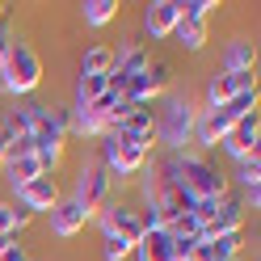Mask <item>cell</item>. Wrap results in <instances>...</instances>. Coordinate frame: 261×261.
<instances>
[{
  "mask_svg": "<svg viewBox=\"0 0 261 261\" xmlns=\"http://www.w3.org/2000/svg\"><path fill=\"white\" fill-rule=\"evenodd\" d=\"M211 253H215L219 261H236L240 257V244H244V232H223V236H211Z\"/></svg>",
  "mask_w": 261,
  "mask_h": 261,
  "instance_id": "603a6c76",
  "label": "cell"
},
{
  "mask_svg": "<svg viewBox=\"0 0 261 261\" xmlns=\"http://www.w3.org/2000/svg\"><path fill=\"white\" fill-rule=\"evenodd\" d=\"M80 17H85V25H110L118 17V0H85Z\"/></svg>",
  "mask_w": 261,
  "mask_h": 261,
  "instance_id": "44dd1931",
  "label": "cell"
},
{
  "mask_svg": "<svg viewBox=\"0 0 261 261\" xmlns=\"http://www.w3.org/2000/svg\"><path fill=\"white\" fill-rule=\"evenodd\" d=\"M215 110H223L232 122H240L244 114H253V110H257V93H240V97H232L227 106H215Z\"/></svg>",
  "mask_w": 261,
  "mask_h": 261,
  "instance_id": "484cf974",
  "label": "cell"
},
{
  "mask_svg": "<svg viewBox=\"0 0 261 261\" xmlns=\"http://www.w3.org/2000/svg\"><path fill=\"white\" fill-rule=\"evenodd\" d=\"M240 186H244V194H249V202H253V211L261 206V156H249V160H240Z\"/></svg>",
  "mask_w": 261,
  "mask_h": 261,
  "instance_id": "d6986e66",
  "label": "cell"
},
{
  "mask_svg": "<svg viewBox=\"0 0 261 261\" xmlns=\"http://www.w3.org/2000/svg\"><path fill=\"white\" fill-rule=\"evenodd\" d=\"M106 93V76H76V106L85 110Z\"/></svg>",
  "mask_w": 261,
  "mask_h": 261,
  "instance_id": "cb8c5ba5",
  "label": "cell"
},
{
  "mask_svg": "<svg viewBox=\"0 0 261 261\" xmlns=\"http://www.w3.org/2000/svg\"><path fill=\"white\" fill-rule=\"evenodd\" d=\"M68 130H76V135H89V139H106V135H110V122L97 118L93 110H76L72 122H68Z\"/></svg>",
  "mask_w": 261,
  "mask_h": 261,
  "instance_id": "ffe728a7",
  "label": "cell"
},
{
  "mask_svg": "<svg viewBox=\"0 0 261 261\" xmlns=\"http://www.w3.org/2000/svg\"><path fill=\"white\" fill-rule=\"evenodd\" d=\"M194 122H198L194 101L181 97V93H169L165 101H160V110L152 114V135H156V143H165L169 152H181L190 143V135H194Z\"/></svg>",
  "mask_w": 261,
  "mask_h": 261,
  "instance_id": "5b68a950",
  "label": "cell"
},
{
  "mask_svg": "<svg viewBox=\"0 0 261 261\" xmlns=\"http://www.w3.org/2000/svg\"><path fill=\"white\" fill-rule=\"evenodd\" d=\"M215 9H219L215 0H186V5H181V21H202V25H206V17H211Z\"/></svg>",
  "mask_w": 261,
  "mask_h": 261,
  "instance_id": "4316f807",
  "label": "cell"
},
{
  "mask_svg": "<svg viewBox=\"0 0 261 261\" xmlns=\"http://www.w3.org/2000/svg\"><path fill=\"white\" fill-rule=\"evenodd\" d=\"M130 257H139V261H177L173 232H169V227H152V232H143Z\"/></svg>",
  "mask_w": 261,
  "mask_h": 261,
  "instance_id": "5bb4252c",
  "label": "cell"
},
{
  "mask_svg": "<svg viewBox=\"0 0 261 261\" xmlns=\"http://www.w3.org/2000/svg\"><path fill=\"white\" fill-rule=\"evenodd\" d=\"M240 93H257V72H215L206 80V106H227Z\"/></svg>",
  "mask_w": 261,
  "mask_h": 261,
  "instance_id": "52a82bcc",
  "label": "cell"
},
{
  "mask_svg": "<svg viewBox=\"0 0 261 261\" xmlns=\"http://www.w3.org/2000/svg\"><path fill=\"white\" fill-rule=\"evenodd\" d=\"M13 232H17V206L0 202V240H13Z\"/></svg>",
  "mask_w": 261,
  "mask_h": 261,
  "instance_id": "83f0119b",
  "label": "cell"
},
{
  "mask_svg": "<svg viewBox=\"0 0 261 261\" xmlns=\"http://www.w3.org/2000/svg\"><path fill=\"white\" fill-rule=\"evenodd\" d=\"M9 38H13V34H9L5 25H0V55H5V46H9Z\"/></svg>",
  "mask_w": 261,
  "mask_h": 261,
  "instance_id": "f546056e",
  "label": "cell"
},
{
  "mask_svg": "<svg viewBox=\"0 0 261 261\" xmlns=\"http://www.w3.org/2000/svg\"><path fill=\"white\" fill-rule=\"evenodd\" d=\"M0 244H9V240H0Z\"/></svg>",
  "mask_w": 261,
  "mask_h": 261,
  "instance_id": "1f68e13d",
  "label": "cell"
},
{
  "mask_svg": "<svg viewBox=\"0 0 261 261\" xmlns=\"http://www.w3.org/2000/svg\"><path fill=\"white\" fill-rule=\"evenodd\" d=\"M101 232H114V236H122L130 244H139L143 236V223H139V206H130V202H110L101 211Z\"/></svg>",
  "mask_w": 261,
  "mask_h": 261,
  "instance_id": "9c48e42d",
  "label": "cell"
},
{
  "mask_svg": "<svg viewBox=\"0 0 261 261\" xmlns=\"http://www.w3.org/2000/svg\"><path fill=\"white\" fill-rule=\"evenodd\" d=\"M177 21H181V0H152L143 13V30L152 38H173Z\"/></svg>",
  "mask_w": 261,
  "mask_h": 261,
  "instance_id": "7c38bea8",
  "label": "cell"
},
{
  "mask_svg": "<svg viewBox=\"0 0 261 261\" xmlns=\"http://www.w3.org/2000/svg\"><path fill=\"white\" fill-rule=\"evenodd\" d=\"M110 68H114V46H106V42H97L80 55V76H106Z\"/></svg>",
  "mask_w": 261,
  "mask_h": 261,
  "instance_id": "ac0fdd59",
  "label": "cell"
},
{
  "mask_svg": "<svg viewBox=\"0 0 261 261\" xmlns=\"http://www.w3.org/2000/svg\"><path fill=\"white\" fill-rule=\"evenodd\" d=\"M0 261H30V253H25V244H0Z\"/></svg>",
  "mask_w": 261,
  "mask_h": 261,
  "instance_id": "f1b7e54d",
  "label": "cell"
},
{
  "mask_svg": "<svg viewBox=\"0 0 261 261\" xmlns=\"http://www.w3.org/2000/svg\"><path fill=\"white\" fill-rule=\"evenodd\" d=\"M9 173V186L13 190H21L25 181H34V177H42V165H38V156L30 152V139H21V143H13L9 148V156H5V165H0Z\"/></svg>",
  "mask_w": 261,
  "mask_h": 261,
  "instance_id": "30bf717a",
  "label": "cell"
},
{
  "mask_svg": "<svg viewBox=\"0 0 261 261\" xmlns=\"http://www.w3.org/2000/svg\"><path fill=\"white\" fill-rule=\"evenodd\" d=\"M152 143L156 135H130V130H110L101 139V165L110 177H135L143 165L152 160Z\"/></svg>",
  "mask_w": 261,
  "mask_h": 261,
  "instance_id": "277c9868",
  "label": "cell"
},
{
  "mask_svg": "<svg viewBox=\"0 0 261 261\" xmlns=\"http://www.w3.org/2000/svg\"><path fill=\"white\" fill-rule=\"evenodd\" d=\"M257 139H261V110L244 114V118H240L232 130H227L223 152H232L236 160H249V156H257Z\"/></svg>",
  "mask_w": 261,
  "mask_h": 261,
  "instance_id": "ba28073f",
  "label": "cell"
},
{
  "mask_svg": "<svg viewBox=\"0 0 261 261\" xmlns=\"http://www.w3.org/2000/svg\"><path fill=\"white\" fill-rule=\"evenodd\" d=\"M46 215H51V232H55V236H63V240L76 236L80 227L89 223V215L80 211V202H76V198H59L51 211H46Z\"/></svg>",
  "mask_w": 261,
  "mask_h": 261,
  "instance_id": "9a60e30c",
  "label": "cell"
},
{
  "mask_svg": "<svg viewBox=\"0 0 261 261\" xmlns=\"http://www.w3.org/2000/svg\"><path fill=\"white\" fill-rule=\"evenodd\" d=\"M240 227H244V206H240L236 198H219V206H215V215H211V223L202 227V240L223 236V232H240Z\"/></svg>",
  "mask_w": 261,
  "mask_h": 261,
  "instance_id": "2e32d148",
  "label": "cell"
},
{
  "mask_svg": "<svg viewBox=\"0 0 261 261\" xmlns=\"http://www.w3.org/2000/svg\"><path fill=\"white\" fill-rule=\"evenodd\" d=\"M38 85H42V59H38V51L25 38L13 34L9 46H5V55H0V93L30 97Z\"/></svg>",
  "mask_w": 261,
  "mask_h": 261,
  "instance_id": "3957f363",
  "label": "cell"
},
{
  "mask_svg": "<svg viewBox=\"0 0 261 261\" xmlns=\"http://www.w3.org/2000/svg\"><path fill=\"white\" fill-rule=\"evenodd\" d=\"M236 261H244V257H236Z\"/></svg>",
  "mask_w": 261,
  "mask_h": 261,
  "instance_id": "d6a6232c",
  "label": "cell"
},
{
  "mask_svg": "<svg viewBox=\"0 0 261 261\" xmlns=\"http://www.w3.org/2000/svg\"><path fill=\"white\" fill-rule=\"evenodd\" d=\"M232 126H236V122L227 118L223 110H206V114H198V122H194V135H190V139L198 143V148H219Z\"/></svg>",
  "mask_w": 261,
  "mask_h": 261,
  "instance_id": "4fadbf2b",
  "label": "cell"
},
{
  "mask_svg": "<svg viewBox=\"0 0 261 261\" xmlns=\"http://www.w3.org/2000/svg\"><path fill=\"white\" fill-rule=\"evenodd\" d=\"M68 148V110L34 101V122H30V152L38 156L42 173H55Z\"/></svg>",
  "mask_w": 261,
  "mask_h": 261,
  "instance_id": "7a4b0ae2",
  "label": "cell"
},
{
  "mask_svg": "<svg viewBox=\"0 0 261 261\" xmlns=\"http://www.w3.org/2000/svg\"><path fill=\"white\" fill-rule=\"evenodd\" d=\"M59 198H63V194H59L55 173H42V177H34V181H25L17 190V206H25L30 215H34V211H51Z\"/></svg>",
  "mask_w": 261,
  "mask_h": 261,
  "instance_id": "8fae6325",
  "label": "cell"
},
{
  "mask_svg": "<svg viewBox=\"0 0 261 261\" xmlns=\"http://www.w3.org/2000/svg\"><path fill=\"white\" fill-rule=\"evenodd\" d=\"M130 253H135V244H130V240L114 236V232H101V257L106 261H126Z\"/></svg>",
  "mask_w": 261,
  "mask_h": 261,
  "instance_id": "d4e9b609",
  "label": "cell"
},
{
  "mask_svg": "<svg viewBox=\"0 0 261 261\" xmlns=\"http://www.w3.org/2000/svg\"><path fill=\"white\" fill-rule=\"evenodd\" d=\"M160 181H173L190 202H198V198H227V177L211 165L206 156L169 152V160L160 165Z\"/></svg>",
  "mask_w": 261,
  "mask_h": 261,
  "instance_id": "6da1fadb",
  "label": "cell"
},
{
  "mask_svg": "<svg viewBox=\"0 0 261 261\" xmlns=\"http://www.w3.org/2000/svg\"><path fill=\"white\" fill-rule=\"evenodd\" d=\"M173 38H177V46H186V51H202L206 46V25L202 21H177Z\"/></svg>",
  "mask_w": 261,
  "mask_h": 261,
  "instance_id": "7402d4cb",
  "label": "cell"
},
{
  "mask_svg": "<svg viewBox=\"0 0 261 261\" xmlns=\"http://www.w3.org/2000/svg\"><path fill=\"white\" fill-rule=\"evenodd\" d=\"M5 13H9V5H5V0H0V25H5Z\"/></svg>",
  "mask_w": 261,
  "mask_h": 261,
  "instance_id": "4dcf8cb0",
  "label": "cell"
},
{
  "mask_svg": "<svg viewBox=\"0 0 261 261\" xmlns=\"http://www.w3.org/2000/svg\"><path fill=\"white\" fill-rule=\"evenodd\" d=\"M223 72H257V42L236 38L223 51Z\"/></svg>",
  "mask_w": 261,
  "mask_h": 261,
  "instance_id": "e0dca14e",
  "label": "cell"
},
{
  "mask_svg": "<svg viewBox=\"0 0 261 261\" xmlns=\"http://www.w3.org/2000/svg\"><path fill=\"white\" fill-rule=\"evenodd\" d=\"M110 190H114V177L93 160V165L80 169V177H76V194H72V198H76L80 211L93 219L97 211H106V206H110Z\"/></svg>",
  "mask_w": 261,
  "mask_h": 261,
  "instance_id": "8992f818",
  "label": "cell"
}]
</instances>
